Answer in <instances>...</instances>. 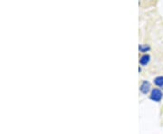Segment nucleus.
Wrapping results in <instances>:
<instances>
[{
  "label": "nucleus",
  "mask_w": 163,
  "mask_h": 134,
  "mask_svg": "<svg viewBox=\"0 0 163 134\" xmlns=\"http://www.w3.org/2000/svg\"><path fill=\"white\" fill-rule=\"evenodd\" d=\"M163 98V93L161 90L158 89V88H154L152 89L151 94H150V99L155 102V103H160Z\"/></svg>",
  "instance_id": "1"
},
{
  "label": "nucleus",
  "mask_w": 163,
  "mask_h": 134,
  "mask_svg": "<svg viewBox=\"0 0 163 134\" xmlns=\"http://www.w3.org/2000/svg\"><path fill=\"white\" fill-rule=\"evenodd\" d=\"M140 91L143 94H148L150 92H152V84L149 81L143 80L140 85Z\"/></svg>",
  "instance_id": "2"
},
{
  "label": "nucleus",
  "mask_w": 163,
  "mask_h": 134,
  "mask_svg": "<svg viewBox=\"0 0 163 134\" xmlns=\"http://www.w3.org/2000/svg\"><path fill=\"white\" fill-rule=\"evenodd\" d=\"M151 61V55L148 53H144L140 57V64L142 66H145L147 64H149V62Z\"/></svg>",
  "instance_id": "3"
},
{
  "label": "nucleus",
  "mask_w": 163,
  "mask_h": 134,
  "mask_svg": "<svg viewBox=\"0 0 163 134\" xmlns=\"http://www.w3.org/2000/svg\"><path fill=\"white\" fill-rule=\"evenodd\" d=\"M153 83L154 84L157 86V87H160V88H163V76H157L156 78H154L153 80Z\"/></svg>",
  "instance_id": "4"
},
{
  "label": "nucleus",
  "mask_w": 163,
  "mask_h": 134,
  "mask_svg": "<svg viewBox=\"0 0 163 134\" xmlns=\"http://www.w3.org/2000/svg\"><path fill=\"white\" fill-rule=\"evenodd\" d=\"M139 50L141 53H147L151 50V46L148 44H140L139 45Z\"/></svg>",
  "instance_id": "5"
},
{
  "label": "nucleus",
  "mask_w": 163,
  "mask_h": 134,
  "mask_svg": "<svg viewBox=\"0 0 163 134\" xmlns=\"http://www.w3.org/2000/svg\"><path fill=\"white\" fill-rule=\"evenodd\" d=\"M139 72H141V66H140V67H139Z\"/></svg>",
  "instance_id": "6"
}]
</instances>
